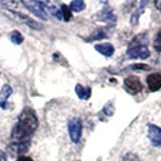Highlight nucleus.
<instances>
[{
	"label": "nucleus",
	"mask_w": 161,
	"mask_h": 161,
	"mask_svg": "<svg viewBox=\"0 0 161 161\" xmlns=\"http://www.w3.org/2000/svg\"><path fill=\"white\" fill-rule=\"evenodd\" d=\"M95 48H96L99 53H102V55L105 57H110L114 53V46L112 44H109V42H104V44L96 45Z\"/></svg>",
	"instance_id": "f8f14e48"
},
{
	"label": "nucleus",
	"mask_w": 161,
	"mask_h": 161,
	"mask_svg": "<svg viewBox=\"0 0 161 161\" xmlns=\"http://www.w3.org/2000/svg\"><path fill=\"white\" fill-rule=\"evenodd\" d=\"M68 131H69V136L74 143H78L81 138L82 133V122L79 118H73L68 122Z\"/></svg>",
	"instance_id": "7ed1b4c3"
},
{
	"label": "nucleus",
	"mask_w": 161,
	"mask_h": 161,
	"mask_svg": "<svg viewBox=\"0 0 161 161\" xmlns=\"http://www.w3.org/2000/svg\"><path fill=\"white\" fill-rule=\"evenodd\" d=\"M154 48L156 51H160L161 52V33L155 38V40H154Z\"/></svg>",
	"instance_id": "412c9836"
},
{
	"label": "nucleus",
	"mask_w": 161,
	"mask_h": 161,
	"mask_svg": "<svg viewBox=\"0 0 161 161\" xmlns=\"http://www.w3.org/2000/svg\"><path fill=\"white\" fill-rule=\"evenodd\" d=\"M150 55L149 50L145 47V46H135V47H131L127 51V57L129 58H141V59H145L148 58Z\"/></svg>",
	"instance_id": "0eeeda50"
},
{
	"label": "nucleus",
	"mask_w": 161,
	"mask_h": 161,
	"mask_svg": "<svg viewBox=\"0 0 161 161\" xmlns=\"http://www.w3.org/2000/svg\"><path fill=\"white\" fill-rule=\"evenodd\" d=\"M148 138L152 145L161 147V129L156 125H148Z\"/></svg>",
	"instance_id": "20e7f679"
},
{
	"label": "nucleus",
	"mask_w": 161,
	"mask_h": 161,
	"mask_svg": "<svg viewBox=\"0 0 161 161\" xmlns=\"http://www.w3.org/2000/svg\"><path fill=\"white\" fill-rule=\"evenodd\" d=\"M10 39H11V41H12L14 44H16V45H19V44L23 42V36H22V34L19 32H17V31H15V32H12L10 34Z\"/></svg>",
	"instance_id": "f3484780"
},
{
	"label": "nucleus",
	"mask_w": 161,
	"mask_h": 161,
	"mask_svg": "<svg viewBox=\"0 0 161 161\" xmlns=\"http://www.w3.org/2000/svg\"><path fill=\"white\" fill-rule=\"evenodd\" d=\"M147 5V1H143V4H141V6L137 8V11L131 16V24L132 25H136L137 24V22H138V18H139V15L144 11V6Z\"/></svg>",
	"instance_id": "2eb2a0df"
},
{
	"label": "nucleus",
	"mask_w": 161,
	"mask_h": 161,
	"mask_svg": "<svg viewBox=\"0 0 161 161\" xmlns=\"http://www.w3.org/2000/svg\"><path fill=\"white\" fill-rule=\"evenodd\" d=\"M22 4L35 17H38L40 19H44V21H47V14L45 11L46 8H45L44 3H41V1H23Z\"/></svg>",
	"instance_id": "f03ea898"
},
{
	"label": "nucleus",
	"mask_w": 161,
	"mask_h": 161,
	"mask_svg": "<svg viewBox=\"0 0 161 161\" xmlns=\"http://www.w3.org/2000/svg\"><path fill=\"white\" fill-rule=\"evenodd\" d=\"M155 6L158 8V10H160V11H161V0H158V1H155Z\"/></svg>",
	"instance_id": "a878e982"
},
{
	"label": "nucleus",
	"mask_w": 161,
	"mask_h": 161,
	"mask_svg": "<svg viewBox=\"0 0 161 161\" xmlns=\"http://www.w3.org/2000/svg\"><path fill=\"white\" fill-rule=\"evenodd\" d=\"M8 14L12 17V18H15L16 21L28 24L29 27H32V28H34V29H38V31H41V29H42V25H41L40 23H38L36 21L31 19L29 17L24 16V15H21V14H18V12H8Z\"/></svg>",
	"instance_id": "39448f33"
},
{
	"label": "nucleus",
	"mask_w": 161,
	"mask_h": 161,
	"mask_svg": "<svg viewBox=\"0 0 161 161\" xmlns=\"http://www.w3.org/2000/svg\"><path fill=\"white\" fill-rule=\"evenodd\" d=\"M16 161H33L29 156H23V155H21V156H18L17 158Z\"/></svg>",
	"instance_id": "b1692460"
},
{
	"label": "nucleus",
	"mask_w": 161,
	"mask_h": 161,
	"mask_svg": "<svg viewBox=\"0 0 161 161\" xmlns=\"http://www.w3.org/2000/svg\"><path fill=\"white\" fill-rule=\"evenodd\" d=\"M121 161H139V158L135 154H126Z\"/></svg>",
	"instance_id": "aec40b11"
},
{
	"label": "nucleus",
	"mask_w": 161,
	"mask_h": 161,
	"mask_svg": "<svg viewBox=\"0 0 161 161\" xmlns=\"http://www.w3.org/2000/svg\"><path fill=\"white\" fill-rule=\"evenodd\" d=\"M95 18L97 21H101V22H108V23L116 22V17L114 16L113 11L110 8H104V10L99 11L97 15H95Z\"/></svg>",
	"instance_id": "1a4fd4ad"
},
{
	"label": "nucleus",
	"mask_w": 161,
	"mask_h": 161,
	"mask_svg": "<svg viewBox=\"0 0 161 161\" xmlns=\"http://www.w3.org/2000/svg\"><path fill=\"white\" fill-rule=\"evenodd\" d=\"M38 127V118L32 109L23 110L18 122L12 131V138L16 139V142H25V138H28Z\"/></svg>",
	"instance_id": "f257e3e1"
},
{
	"label": "nucleus",
	"mask_w": 161,
	"mask_h": 161,
	"mask_svg": "<svg viewBox=\"0 0 161 161\" xmlns=\"http://www.w3.org/2000/svg\"><path fill=\"white\" fill-rule=\"evenodd\" d=\"M132 69H142V70H148V69H150L149 68V65L147 64H135L133 67H131Z\"/></svg>",
	"instance_id": "5701e85b"
},
{
	"label": "nucleus",
	"mask_w": 161,
	"mask_h": 161,
	"mask_svg": "<svg viewBox=\"0 0 161 161\" xmlns=\"http://www.w3.org/2000/svg\"><path fill=\"white\" fill-rule=\"evenodd\" d=\"M104 36H105L104 31H102V29H97L96 32L92 34V36L90 38V40H98V39H102V38H104Z\"/></svg>",
	"instance_id": "6ab92c4d"
},
{
	"label": "nucleus",
	"mask_w": 161,
	"mask_h": 161,
	"mask_svg": "<svg viewBox=\"0 0 161 161\" xmlns=\"http://www.w3.org/2000/svg\"><path fill=\"white\" fill-rule=\"evenodd\" d=\"M75 92H76V95L80 97L81 99H87L91 96V89L90 87H84L81 85H76Z\"/></svg>",
	"instance_id": "4468645a"
},
{
	"label": "nucleus",
	"mask_w": 161,
	"mask_h": 161,
	"mask_svg": "<svg viewBox=\"0 0 161 161\" xmlns=\"http://www.w3.org/2000/svg\"><path fill=\"white\" fill-rule=\"evenodd\" d=\"M28 147H29L28 141H25V142H14V143L8 144V152L12 155H21V154L25 153L28 150Z\"/></svg>",
	"instance_id": "6e6552de"
},
{
	"label": "nucleus",
	"mask_w": 161,
	"mask_h": 161,
	"mask_svg": "<svg viewBox=\"0 0 161 161\" xmlns=\"http://www.w3.org/2000/svg\"><path fill=\"white\" fill-rule=\"evenodd\" d=\"M11 93H12L11 86L10 85H4L1 91H0V107L3 109L8 108V97L11 96Z\"/></svg>",
	"instance_id": "9b49d317"
},
{
	"label": "nucleus",
	"mask_w": 161,
	"mask_h": 161,
	"mask_svg": "<svg viewBox=\"0 0 161 161\" xmlns=\"http://www.w3.org/2000/svg\"><path fill=\"white\" fill-rule=\"evenodd\" d=\"M61 11H62V17H63V19H64V21H69V19H70V16H72L70 8H68L67 5H63Z\"/></svg>",
	"instance_id": "a211bd4d"
},
{
	"label": "nucleus",
	"mask_w": 161,
	"mask_h": 161,
	"mask_svg": "<svg viewBox=\"0 0 161 161\" xmlns=\"http://www.w3.org/2000/svg\"><path fill=\"white\" fill-rule=\"evenodd\" d=\"M103 113L107 115V116H112L114 113V107H110V105H105L104 109H103Z\"/></svg>",
	"instance_id": "4be33fe9"
},
{
	"label": "nucleus",
	"mask_w": 161,
	"mask_h": 161,
	"mask_svg": "<svg viewBox=\"0 0 161 161\" xmlns=\"http://www.w3.org/2000/svg\"><path fill=\"white\" fill-rule=\"evenodd\" d=\"M125 86H126V89L129 90L131 93H133V95H136L138 92H141L142 89H143V86H142V82L139 81L137 76H129L127 79H125Z\"/></svg>",
	"instance_id": "423d86ee"
},
{
	"label": "nucleus",
	"mask_w": 161,
	"mask_h": 161,
	"mask_svg": "<svg viewBox=\"0 0 161 161\" xmlns=\"http://www.w3.org/2000/svg\"><path fill=\"white\" fill-rule=\"evenodd\" d=\"M147 84H148L150 91H158V90H160L161 89V74H158V73L150 74V75L147 78Z\"/></svg>",
	"instance_id": "9d476101"
},
{
	"label": "nucleus",
	"mask_w": 161,
	"mask_h": 161,
	"mask_svg": "<svg viewBox=\"0 0 161 161\" xmlns=\"http://www.w3.org/2000/svg\"><path fill=\"white\" fill-rule=\"evenodd\" d=\"M69 8H70V11L80 12V11H82V10L85 8V3H84V1H81V0H74V1L70 3Z\"/></svg>",
	"instance_id": "dca6fc26"
},
{
	"label": "nucleus",
	"mask_w": 161,
	"mask_h": 161,
	"mask_svg": "<svg viewBox=\"0 0 161 161\" xmlns=\"http://www.w3.org/2000/svg\"><path fill=\"white\" fill-rule=\"evenodd\" d=\"M44 5H45V8L48 10V12L55 17L56 19H58V21H62V19H63V17H62V11L57 8L56 5H53V4H51V3H44Z\"/></svg>",
	"instance_id": "ddd939ff"
},
{
	"label": "nucleus",
	"mask_w": 161,
	"mask_h": 161,
	"mask_svg": "<svg viewBox=\"0 0 161 161\" xmlns=\"http://www.w3.org/2000/svg\"><path fill=\"white\" fill-rule=\"evenodd\" d=\"M0 161H6V155L3 152H0Z\"/></svg>",
	"instance_id": "393cba45"
}]
</instances>
